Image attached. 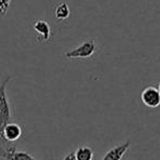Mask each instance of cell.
<instances>
[{"mask_svg":"<svg viewBox=\"0 0 160 160\" xmlns=\"http://www.w3.org/2000/svg\"><path fill=\"white\" fill-rule=\"evenodd\" d=\"M10 77L8 76L2 82L0 83V132L11 120V111H10L9 100L7 97V85L9 82Z\"/></svg>","mask_w":160,"mask_h":160,"instance_id":"cell-1","label":"cell"},{"mask_svg":"<svg viewBox=\"0 0 160 160\" xmlns=\"http://www.w3.org/2000/svg\"><path fill=\"white\" fill-rule=\"evenodd\" d=\"M97 52V45L94 43V40H88L80 44L78 47L73 48L72 51H69L65 54V57L72 59V58H88L91 57Z\"/></svg>","mask_w":160,"mask_h":160,"instance_id":"cell-2","label":"cell"},{"mask_svg":"<svg viewBox=\"0 0 160 160\" xmlns=\"http://www.w3.org/2000/svg\"><path fill=\"white\" fill-rule=\"evenodd\" d=\"M140 99H142V102L150 109H155L160 105V92L158 88L153 86L145 88L140 94Z\"/></svg>","mask_w":160,"mask_h":160,"instance_id":"cell-3","label":"cell"},{"mask_svg":"<svg viewBox=\"0 0 160 160\" xmlns=\"http://www.w3.org/2000/svg\"><path fill=\"white\" fill-rule=\"evenodd\" d=\"M22 135V128L17 123H9L0 132V139L2 142H12L18 140Z\"/></svg>","mask_w":160,"mask_h":160,"instance_id":"cell-4","label":"cell"},{"mask_svg":"<svg viewBox=\"0 0 160 160\" xmlns=\"http://www.w3.org/2000/svg\"><path fill=\"white\" fill-rule=\"evenodd\" d=\"M0 157L6 160H36L33 156L25 151H17L16 146H9L6 150L0 149Z\"/></svg>","mask_w":160,"mask_h":160,"instance_id":"cell-5","label":"cell"},{"mask_svg":"<svg viewBox=\"0 0 160 160\" xmlns=\"http://www.w3.org/2000/svg\"><path fill=\"white\" fill-rule=\"evenodd\" d=\"M34 31L38 33V42H47L51 38V27L44 20H38L33 25Z\"/></svg>","mask_w":160,"mask_h":160,"instance_id":"cell-6","label":"cell"},{"mask_svg":"<svg viewBox=\"0 0 160 160\" xmlns=\"http://www.w3.org/2000/svg\"><path fill=\"white\" fill-rule=\"evenodd\" d=\"M129 147H131V142H126L122 145H118V146L110 149L101 160H121L123 156L126 153V151L129 149Z\"/></svg>","mask_w":160,"mask_h":160,"instance_id":"cell-7","label":"cell"},{"mask_svg":"<svg viewBox=\"0 0 160 160\" xmlns=\"http://www.w3.org/2000/svg\"><path fill=\"white\" fill-rule=\"evenodd\" d=\"M75 156L77 160H92L93 158V151L90 147L80 146L75 151Z\"/></svg>","mask_w":160,"mask_h":160,"instance_id":"cell-8","label":"cell"},{"mask_svg":"<svg viewBox=\"0 0 160 160\" xmlns=\"http://www.w3.org/2000/svg\"><path fill=\"white\" fill-rule=\"evenodd\" d=\"M69 13H70V10H69V6L67 5L66 2H62L58 3L55 8V16L56 18L59 21H64L66 20L69 17Z\"/></svg>","mask_w":160,"mask_h":160,"instance_id":"cell-9","label":"cell"},{"mask_svg":"<svg viewBox=\"0 0 160 160\" xmlns=\"http://www.w3.org/2000/svg\"><path fill=\"white\" fill-rule=\"evenodd\" d=\"M11 0H0V14H6L10 7Z\"/></svg>","mask_w":160,"mask_h":160,"instance_id":"cell-10","label":"cell"},{"mask_svg":"<svg viewBox=\"0 0 160 160\" xmlns=\"http://www.w3.org/2000/svg\"><path fill=\"white\" fill-rule=\"evenodd\" d=\"M64 160H77V158L75 156V151H70L69 153H67L64 157Z\"/></svg>","mask_w":160,"mask_h":160,"instance_id":"cell-11","label":"cell"},{"mask_svg":"<svg viewBox=\"0 0 160 160\" xmlns=\"http://www.w3.org/2000/svg\"><path fill=\"white\" fill-rule=\"evenodd\" d=\"M158 90H159V92H160V83H159V87H158Z\"/></svg>","mask_w":160,"mask_h":160,"instance_id":"cell-12","label":"cell"}]
</instances>
